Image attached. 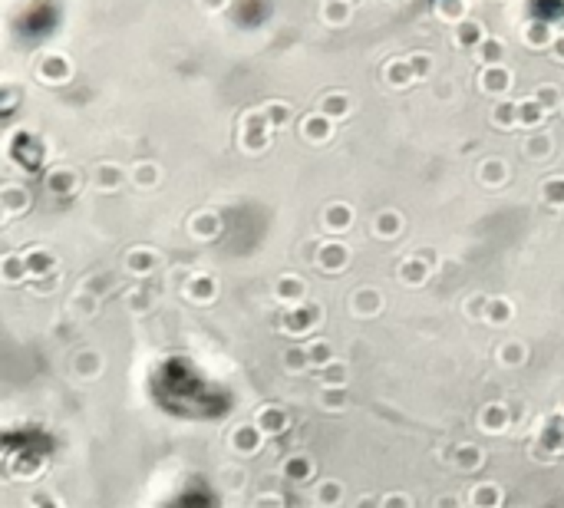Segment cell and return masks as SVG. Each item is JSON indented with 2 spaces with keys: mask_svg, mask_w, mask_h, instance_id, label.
<instances>
[{
  "mask_svg": "<svg viewBox=\"0 0 564 508\" xmlns=\"http://www.w3.org/2000/svg\"><path fill=\"white\" fill-rule=\"evenodd\" d=\"M478 83H482V89H485V93H492V96H502V93H508V86H512V73H508L502 63H485V69H482Z\"/></svg>",
  "mask_w": 564,
  "mask_h": 508,
  "instance_id": "obj_1",
  "label": "cell"
},
{
  "mask_svg": "<svg viewBox=\"0 0 564 508\" xmlns=\"http://www.w3.org/2000/svg\"><path fill=\"white\" fill-rule=\"evenodd\" d=\"M320 320V307H314V304H294V310L287 314V320H284V327L291 330V334H307L310 327Z\"/></svg>",
  "mask_w": 564,
  "mask_h": 508,
  "instance_id": "obj_2",
  "label": "cell"
},
{
  "mask_svg": "<svg viewBox=\"0 0 564 508\" xmlns=\"http://www.w3.org/2000/svg\"><path fill=\"white\" fill-rule=\"evenodd\" d=\"M482 40H485V27H482L478 20L466 17V20H459V23H456V43H459L462 50L482 47Z\"/></svg>",
  "mask_w": 564,
  "mask_h": 508,
  "instance_id": "obj_3",
  "label": "cell"
},
{
  "mask_svg": "<svg viewBox=\"0 0 564 508\" xmlns=\"http://www.w3.org/2000/svg\"><path fill=\"white\" fill-rule=\"evenodd\" d=\"M300 132H304L307 142H327L330 139V132H334V119L324 113H317V115H307L304 125H300Z\"/></svg>",
  "mask_w": 564,
  "mask_h": 508,
  "instance_id": "obj_4",
  "label": "cell"
},
{
  "mask_svg": "<svg viewBox=\"0 0 564 508\" xmlns=\"http://www.w3.org/2000/svg\"><path fill=\"white\" fill-rule=\"evenodd\" d=\"M346 258H350L346 248L344 244H337V241H327V244H320V251H317V264H320L324 271H330V274L344 268Z\"/></svg>",
  "mask_w": 564,
  "mask_h": 508,
  "instance_id": "obj_5",
  "label": "cell"
},
{
  "mask_svg": "<svg viewBox=\"0 0 564 508\" xmlns=\"http://www.w3.org/2000/svg\"><path fill=\"white\" fill-rule=\"evenodd\" d=\"M274 294H278V300H284V304H304L307 298V284L300 278H281L278 288H274Z\"/></svg>",
  "mask_w": 564,
  "mask_h": 508,
  "instance_id": "obj_6",
  "label": "cell"
},
{
  "mask_svg": "<svg viewBox=\"0 0 564 508\" xmlns=\"http://www.w3.org/2000/svg\"><path fill=\"white\" fill-rule=\"evenodd\" d=\"M545 119H548V109L538 103L535 96H531V99H521V103H518V125H528V129H535V125H541Z\"/></svg>",
  "mask_w": 564,
  "mask_h": 508,
  "instance_id": "obj_7",
  "label": "cell"
},
{
  "mask_svg": "<svg viewBox=\"0 0 564 508\" xmlns=\"http://www.w3.org/2000/svg\"><path fill=\"white\" fill-rule=\"evenodd\" d=\"M354 225V208L350 205H330L324 211V228L327 231H346Z\"/></svg>",
  "mask_w": 564,
  "mask_h": 508,
  "instance_id": "obj_8",
  "label": "cell"
},
{
  "mask_svg": "<svg viewBox=\"0 0 564 508\" xmlns=\"http://www.w3.org/2000/svg\"><path fill=\"white\" fill-rule=\"evenodd\" d=\"M215 281L208 278V274H198V278H191L188 281V298L195 300V304H208L211 298H215Z\"/></svg>",
  "mask_w": 564,
  "mask_h": 508,
  "instance_id": "obj_9",
  "label": "cell"
},
{
  "mask_svg": "<svg viewBox=\"0 0 564 508\" xmlns=\"http://www.w3.org/2000/svg\"><path fill=\"white\" fill-rule=\"evenodd\" d=\"M317 113L330 115V119H344L346 113H350V99L344 96V93H327L324 99H320V109Z\"/></svg>",
  "mask_w": 564,
  "mask_h": 508,
  "instance_id": "obj_10",
  "label": "cell"
},
{
  "mask_svg": "<svg viewBox=\"0 0 564 508\" xmlns=\"http://www.w3.org/2000/svg\"><path fill=\"white\" fill-rule=\"evenodd\" d=\"M320 13H324V20L330 27H344L346 20H350V0H327Z\"/></svg>",
  "mask_w": 564,
  "mask_h": 508,
  "instance_id": "obj_11",
  "label": "cell"
},
{
  "mask_svg": "<svg viewBox=\"0 0 564 508\" xmlns=\"http://www.w3.org/2000/svg\"><path fill=\"white\" fill-rule=\"evenodd\" d=\"M505 426H508L505 406H498V403L485 406V412H482V429H485V432H502Z\"/></svg>",
  "mask_w": 564,
  "mask_h": 508,
  "instance_id": "obj_12",
  "label": "cell"
},
{
  "mask_svg": "<svg viewBox=\"0 0 564 508\" xmlns=\"http://www.w3.org/2000/svg\"><path fill=\"white\" fill-rule=\"evenodd\" d=\"M402 228V218L396 215V211H383V215H376L373 221V231L380 235V238H396Z\"/></svg>",
  "mask_w": 564,
  "mask_h": 508,
  "instance_id": "obj_13",
  "label": "cell"
},
{
  "mask_svg": "<svg viewBox=\"0 0 564 508\" xmlns=\"http://www.w3.org/2000/svg\"><path fill=\"white\" fill-rule=\"evenodd\" d=\"M258 426H261V432H281L287 426V419H284V412L281 410H274V406H264V410L258 412Z\"/></svg>",
  "mask_w": 564,
  "mask_h": 508,
  "instance_id": "obj_14",
  "label": "cell"
},
{
  "mask_svg": "<svg viewBox=\"0 0 564 508\" xmlns=\"http://www.w3.org/2000/svg\"><path fill=\"white\" fill-rule=\"evenodd\" d=\"M386 79H390L393 86H410L412 79H416V73H412V63H410V60L390 63V67H386Z\"/></svg>",
  "mask_w": 564,
  "mask_h": 508,
  "instance_id": "obj_15",
  "label": "cell"
},
{
  "mask_svg": "<svg viewBox=\"0 0 564 508\" xmlns=\"http://www.w3.org/2000/svg\"><path fill=\"white\" fill-rule=\"evenodd\" d=\"M426 274H429V264L422 261V254H419V258H410L406 264H402V271H400V278L406 281V284H422Z\"/></svg>",
  "mask_w": 564,
  "mask_h": 508,
  "instance_id": "obj_16",
  "label": "cell"
},
{
  "mask_svg": "<svg viewBox=\"0 0 564 508\" xmlns=\"http://www.w3.org/2000/svg\"><path fill=\"white\" fill-rule=\"evenodd\" d=\"M96 185L106 188V192L119 188V185H123V169H119V165H99V169H96Z\"/></svg>",
  "mask_w": 564,
  "mask_h": 508,
  "instance_id": "obj_17",
  "label": "cell"
},
{
  "mask_svg": "<svg viewBox=\"0 0 564 508\" xmlns=\"http://www.w3.org/2000/svg\"><path fill=\"white\" fill-rule=\"evenodd\" d=\"M125 264H129V271H132V274H152L155 264H159V258H155L152 251H132Z\"/></svg>",
  "mask_w": 564,
  "mask_h": 508,
  "instance_id": "obj_18",
  "label": "cell"
},
{
  "mask_svg": "<svg viewBox=\"0 0 564 508\" xmlns=\"http://www.w3.org/2000/svg\"><path fill=\"white\" fill-rule=\"evenodd\" d=\"M380 290H356V298H354V307H356V314H376V310H380Z\"/></svg>",
  "mask_w": 564,
  "mask_h": 508,
  "instance_id": "obj_19",
  "label": "cell"
},
{
  "mask_svg": "<svg viewBox=\"0 0 564 508\" xmlns=\"http://www.w3.org/2000/svg\"><path fill=\"white\" fill-rule=\"evenodd\" d=\"M27 258V271L30 274H50V271L57 268V261L50 258L47 251H30V254H23Z\"/></svg>",
  "mask_w": 564,
  "mask_h": 508,
  "instance_id": "obj_20",
  "label": "cell"
},
{
  "mask_svg": "<svg viewBox=\"0 0 564 508\" xmlns=\"http://www.w3.org/2000/svg\"><path fill=\"white\" fill-rule=\"evenodd\" d=\"M492 123L502 125V129H512V125H518V103H498L495 113H492Z\"/></svg>",
  "mask_w": 564,
  "mask_h": 508,
  "instance_id": "obj_21",
  "label": "cell"
},
{
  "mask_svg": "<svg viewBox=\"0 0 564 508\" xmlns=\"http://www.w3.org/2000/svg\"><path fill=\"white\" fill-rule=\"evenodd\" d=\"M40 77L43 79H67L69 77V67L63 57H47L43 67H40Z\"/></svg>",
  "mask_w": 564,
  "mask_h": 508,
  "instance_id": "obj_22",
  "label": "cell"
},
{
  "mask_svg": "<svg viewBox=\"0 0 564 508\" xmlns=\"http://www.w3.org/2000/svg\"><path fill=\"white\" fill-rule=\"evenodd\" d=\"M320 383L324 386H344L346 383V366L330 360L327 366H320Z\"/></svg>",
  "mask_w": 564,
  "mask_h": 508,
  "instance_id": "obj_23",
  "label": "cell"
},
{
  "mask_svg": "<svg viewBox=\"0 0 564 508\" xmlns=\"http://www.w3.org/2000/svg\"><path fill=\"white\" fill-rule=\"evenodd\" d=\"M23 274H30L27 271V258H17V254H7L4 258V278L10 281V284H17Z\"/></svg>",
  "mask_w": 564,
  "mask_h": 508,
  "instance_id": "obj_24",
  "label": "cell"
},
{
  "mask_svg": "<svg viewBox=\"0 0 564 508\" xmlns=\"http://www.w3.org/2000/svg\"><path fill=\"white\" fill-rule=\"evenodd\" d=\"M258 439H261V426H241V429L235 432V446L244 452L258 449Z\"/></svg>",
  "mask_w": 564,
  "mask_h": 508,
  "instance_id": "obj_25",
  "label": "cell"
},
{
  "mask_svg": "<svg viewBox=\"0 0 564 508\" xmlns=\"http://www.w3.org/2000/svg\"><path fill=\"white\" fill-rule=\"evenodd\" d=\"M50 188L57 195H73L77 192V175L73 172H53L50 175Z\"/></svg>",
  "mask_w": 564,
  "mask_h": 508,
  "instance_id": "obj_26",
  "label": "cell"
},
{
  "mask_svg": "<svg viewBox=\"0 0 564 508\" xmlns=\"http://www.w3.org/2000/svg\"><path fill=\"white\" fill-rule=\"evenodd\" d=\"M307 356H310V363L314 366H327L334 360V346L327 344V340H317V344L307 346Z\"/></svg>",
  "mask_w": 564,
  "mask_h": 508,
  "instance_id": "obj_27",
  "label": "cell"
},
{
  "mask_svg": "<svg viewBox=\"0 0 564 508\" xmlns=\"http://www.w3.org/2000/svg\"><path fill=\"white\" fill-rule=\"evenodd\" d=\"M505 162H495V159H492V162H485L482 165V175H478V179H482V185H502L505 182Z\"/></svg>",
  "mask_w": 564,
  "mask_h": 508,
  "instance_id": "obj_28",
  "label": "cell"
},
{
  "mask_svg": "<svg viewBox=\"0 0 564 508\" xmlns=\"http://www.w3.org/2000/svg\"><path fill=\"white\" fill-rule=\"evenodd\" d=\"M478 53H482V60L485 63H502L505 60V43L502 40H482V47H478Z\"/></svg>",
  "mask_w": 564,
  "mask_h": 508,
  "instance_id": "obj_29",
  "label": "cell"
},
{
  "mask_svg": "<svg viewBox=\"0 0 564 508\" xmlns=\"http://www.w3.org/2000/svg\"><path fill=\"white\" fill-rule=\"evenodd\" d=\"M439 17L452 20V23L466 20V0H439Z\"/></svg>",
  "mask_w": 564,
  "mask_h": 508,
  "instance_id": "obj_30",
  "label": "cell"
},
{
  "mask_svg": "<svg viewBox=\"0 0 564 508\" xmlns=\"http://www.w3.org/2000/svg\"><path fill=\"white\" fill-rule=\"evenodd\" d=\"M27 205H30V195L23 192V188H7V192H4V208H7V215L27 208Z\"/></svg>",
  "mask_w": 564,
  "mask_h": 508,
  "instance_id": "obj_31",
  "label": "cell"
},
{
  "mask_svg": "<svg viewBox=\"0 0 564 508\" xmlns=\"http://www.w3.org/2000/svg\"><path fill=\"white\" fill-rule=\"evenodd\" d=\"M548 152H551V139H548V135H535V139H528L525 142L528 159H545Z\"/></svg>",
  "mask_w": 564,
  "mask_h": 508,
  "instance_id": "obj_32",
  "label": "cell"
},
{
  "mask_svg": "<svg viewBox=\"0 0 564 508\" xmlns=\"http://www.w3.org/2000/svg\"><path fill=\"white\" fill-rule=\"evenodd\" d=\"M191 231L198 235V238H208L218 231V218L215 215H198V218H191Z\"/></svg>",
  "mask_w": 564,
  "mask_h": 508,
  "instance_id": "obj_33",
  "label": "cell"
},
{
  "mask_svg": "<svg viewBox=\"0 0 564 508\" xmlns=\"http://www.w3.org/2000/svg\"><path fill=\"white\" fill-rule=\"evenodd\" d=\"M459 469H475V465H482V449L478 446H459Z\"/></svg>",
  "mask_w": 564,
  "mask_h": 508,
  "instance_id": "obj_34",
  "label": "cell"
},
{
  "mask_svg": "<svg viewBox=\"0 0 564 508\" xmlns=\"http://www.w3.org/2000/svg\"><path fill=\"white\" fill-rule=\"evenodd\" d=\"M525 356H528V350H525V346H521V344H505V346H502V350H498V360H502V363H508V366L521 363Z\"/></svg>",
  "mask_w": 564,
  "mask_h": 508,
  "instance_id": "obj_35",
  "label": "cell"
},
{
  "mask_svg": "<svg viewBox=\"0 0 564 508\" xmlns=\"http://www.w3.org/2000/svg\"><path fill=\"white\" fill-rule=\"evenodd\" d=\"M488 320H492V324H498V320H502V324H505L508 317H512V304H508V300H488Z\"/></svg>",
  "mask_w": 564,
  "mask_h": 508,
  "instance_id": "obj_36",
  "label": "cell"
},
{
  "mask_svg": "<svg viewBox=\"0 0 564 508\" xmlns=\"http://www.w3.org/2000/svg\"><path fill=\"white\" fill-rule=\"evenodd\" d=\"M545 202L551 205H564V179H551V182H545Z\"/></svg>",
  "mask_w": 564,
  "mask_h": 508,
  "instance_id": "obj_37",
  "label": "cell"
},
{
  "mask_svg": "<svg viewBox=\"0 0 564 508\" xmlns=\"http://www.w3.org/2000/svg\"><path fill=\"white\" fill-rule=\"evenodd\" d=\"M535 99H538L541 106H545L548 113H555L558 103H561V96H558V89H555V86H541V89L535 93Z\"/></svg>",
  "mask_w": 564,
  "mask_h": 508,
  "instance_id": "obj_38",
  "label": "cell"
},
{
  "mask_svg": "<svg viewBox=\"0 0 564 508\" xmlns=\"http://www.w3.org/2000/svg\"><path fill=\"white\" fill-rule=\"evenodd\" d=\"M284 363L291 366V370H304V366H310V356H307V346H294L291 354L284 356Z\"/></svg>",
  "mask_w": 564,
  "mask_h": 508,
  "instance_id": "obj_39",
  "label": "cell"
},
{
  "mask_svg": "<svg viewBox=\"0 0 564 508\" xmlns=\"http://www.w3.org/2000/svg\"><path fill=\"white\" fill-rule=\"evenodd\" d=\"M307 472H310V462H307V459H291V462H287V465H284V475H287V479H307Z\"/></svg>",
  "mask_w": 564,
  "mask_h": 508,
  "instance_id": "obj_40",
  "label": "cell"
},
{
  "mask_svg": "<svg viewBox=\"0 0 564 508\" xmlns=\"http://www.w3.org/2000/svg\"><path fill=\"white\" fill-rule=\"evenodd\" d=\"M264 115H268V123L271 125H284L291 115H287V106H281V103H271L268 109H264Z\"/></svg>",
  "mask_w": 564,
  "mask_h": 508,
  "instance_id": "obj_41",
  "label": "cell"
},
{
  "mask_svg": "<svg viewBox=\"0 0 564 508\" xmlns=\"http://www.w3.org/2000/svg\"><path fill=\"white\" fill-rule=\"evenodd\" d=\"M77 370L83 376H96V370H99V356H96V354H83L77 360Z\"/></svg>",
  "mask_w": 564,
  "mask_h": 508,
  "instance_id": "obj_42",
  "label": "cell"
},
{
  "mask_svg": "<svg viewBox=\"0 0 564 508\" xmlns=\"http://www.w3.org/2000/svg\"><path fill=\"white\" fill-rule=\"evenodd\" d=\"M135 182L139 185H152V182H159V169H155V165H139V169H135Z\"/></svg>",
  "mask_w": 564,
  "mask_h": 508,
  "instance_id": "obj_43",
  "label": "cell"
},
{
  "mask_svg": "<svg viewBox=\"0 0 564 508\" xmlns=\"http://www.w3.org/2000/svg\"><path fill=\"white\" fill-rule=\"evenodd\" d=\"M410 63H412V73H416V77H426V73L432 69L429 53H416V57H410Z\"/></svg>",
  "mask_w": 564,
  "mask_h": 508,
  "instance_id": "obj_44",
  "label": "cell"
},
{
  "mask_svg": "<svg viewBox=\"0 0 564 508\" xmlns=\"http://www.w3.org/2000/svg\"><path fill=\"white\" fill-rule=\"evenodd\" d=\"M340 400H344V386H327L324 390V406H330V410H340Z\"/></svg>",
  "mask_w": 564,
  "mask_h": 508,
  "instance_id": "obj_45",
  "label": "cell"
},
{
  "mask_svg": "<svg viewBox=\"0 0 564 508\" xmlns=\"http://www.w3.org/2000/svg\"><path fill=\"white\" fill-rule=\"evenodd\" d=\"M525 40H531L535 47H545V43H548V40H551V37H548V30L541 27V23H538V27H531V30H528V33H525Z\"/></svg>",
  "mask_w": 564,
  "mask_h": 508,
  "instance_id": "obj_46",
  "label": "cell"
},
{
  "mask_svg": "<svg viewBox=\"0 0 564 508\" xmlns=\"http://www.w3.org/2000/svg\"><path fill=\"white\" fill-rule=\"evenodd\" d=\"M495 499H502V492H498L495 485H485V489L472 492V502H495Z\"/></svg>",
  "mask_w": 564,
  "mask_h": 508,
  "instance_id": "obj_47",
  "label": "cell"
},
{
  "mask_svg": "<svg viewBox=\"0 0 564 508\" xmlns=\"http://www.w3.org/2000/svg\"><path fill=\"white\" fill-rule=\"evenodd\" d=\"M129 307H135V310H145V307H149V294H145V290H135V294H129Z\"/></svg>",
  "mask_w": 564,
  "mask_h": 508,
  "instance_id": "obj_48",
  "label": "cell"
},
{
  "mask_svg": "<svg viewBox=\"0 0 564 508\" xmlns=\"http://www.w3.org/2000/svg\"><path fill=\"white\" fill-rule=\"evenodd\" d=\"M337 499H340V485H334V482H330V485L320 492V502H337Z\"/></svg>",
  "mask_w": 564,
  "mask_h": 508,
  "instance_id": "obj_49",
  "label": "cell"
},
{
  "mask_svg": "<svg viewBox=\"0 0 564 508\" xmlns=\"http://www.w3.org/2000/svg\"><path fill=\"white\" fill-rule=\"evenodd\" d=\"M383 505H412V502L406 499V495H386V499H383Z\"/></svg>",
  "mask_w": 564,
  "mask_h": 508,
  "instance_id": "obj_50",
  "label": "cell"
},
{
  "mask_svg": "<svg viewBox=\"0 0 564 508\" xmlns=\"http://www.w3.org/2000/svg\"><path fill=\"white\" fill-rule=\"evenodd\" d=\"M201 4H205L208 10H221V7H225V0H201Z\"/></svg>",
  "mask_w": 564,
  "mask_h": 508,
  "instance_id": "obj_51",
  "label": "cell"
},
{
  "mask_svg": "<svg viewBox=\"0 0 564 508\" xmlns=\"http://www.w3.org/2000/svg\"><path fill=\"white\" fill-rule=\"evenodd\" d=\"M561 109H564V106H561Z\"/></svg>",
  "mask_w": 564,
  "mask_h": 508,
  "instance_id": "obj_52",
  "label": "cell"
}]
</instances>
